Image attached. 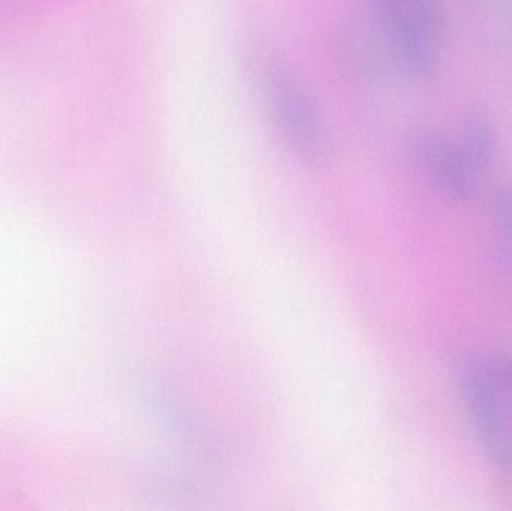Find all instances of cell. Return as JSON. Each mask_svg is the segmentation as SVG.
Masks as SVG:
<instances>
[{
  "label": "cell",
  "mask_w": 512,
  "mask_h": 511,
  "mask_svg": "<svg viewBox=\"0 0 512 511\" xmlns=\"http://www.w3.org/2000/svg\"><path fill=\"white\" fill-rule=\"evenodd\" d=\"M402 3L433 38L439 41L447 33L450 14L444 0H402Z\"/></svg>",
  "instance_id": "obj_7"
},
{
  "label": "cell",
  "mask_w": 512,
  "mask_h": 511,
  "mask_svg": "<svg viewBox=\"0 0 512 511\" xmlns=\"http://www.w3.org/2000/svg\"><path fill=\"white\" fill-rule=\"evenodd\" d=\"M382 35L397 62L420 80L435 77L441 65L439 41L403 5L402 0H372Z\"/></svg>",
  "instance_id": "obj_2"
},
{
  "label": "cell",
  "mask_w": 512,
  "mask_h": 511,
  "mask_svg": "<svg viewBox=\"0 0 512 511\" xmlns=\"http://www.w3.org/2000/svg\"><path fill=\"white\" fill-rule=\"evenodd\" d=\"M267 95L274 120L286 141L301 155H316L322 144L321 122L297 80L283 69H274L268 75Z\"/></svg>",
  "instance_id": "obj_3"
},
{
  "label": "cell",
  "mask_w": 512,
  "mask_h": 511,
  "mask_svg": "<svg viewBox=\"0 0 512 511\" xmlns=\"http://www.w3.org/2000/svg\"><path fill=\"white\" fill-rule=\"evenodd\" d=\"M460 395L487 455L512 471V357L474 360L460 374Z\"/></svg>",
  "instance_id": "obj_1"
},
{
  "label": "cell",
  "mask_w": 512,
  "mask_h": 511,
  "mask_svg": "<svg viewBox=\"0 0 512 511\" xmlns=\"http://www.w3.org/2000/svg\"><path fill=\"white\" fill-rule=\"evenodd\" d=\"M418 161L441 194L454 201L474 197L480 180L469 167L459 144L442 134L421 135L415 143Z\"/></svg>",
  "instance_id": "obj_4"
},
{
  "label": "cell",
  "mask_w": 512,
  "mask_h": 511,
  "mask_svg": "<svg viewBox=\"0 0 512 511\" xmlns=\"http://www.w3.org/2000/svg\"><path fill=\"white\" fill-rule=\"evenodd\" d=\"M493 237L498 260L512 270V189H501L493 201Z\"/></svg>",
  "instance_id": "obj_6"
},
{
  "label": "cell",
  "mask_w": 512,
  "mask_h": 511,
  "mask_svg": "<svg viewBox=\"0 0 512 511\" xmlns=\"http://www.w3.org/2000/svg\"><path fill=\"white\" fill-rule=\"evenodd\" d=\"M459 146L478 180L486 179L495 168L498 134L492 113L481 102L465 108Z\"/></svg>",
  "instance_id": "obj_5"
}]
</instances>
